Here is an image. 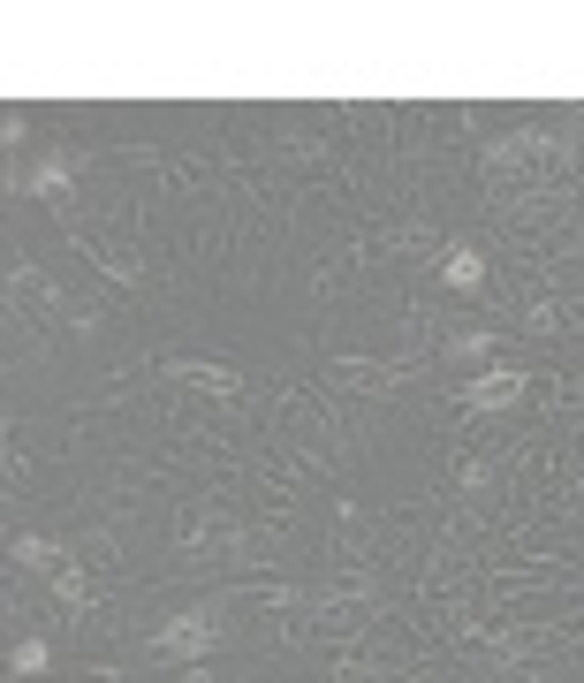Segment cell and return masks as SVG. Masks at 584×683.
<instances>
[{
    "mask_svg": "<svg viewBox=\"0 0 584 683\" xmlns=\"http://www.w3.org/2000/svg\"><path fill=\"white\" fill-rule=\"evenodd\" d=\"M167 380L206 387V395H244V373H236V365H212V357H167Z\"/></svg>",
    "mask_w": 584,
    "mask_h": 683,
    "instance_id": "3",
    "label": "cell"
},
{
    "mask_svg": "<svg viewBox=\"0 0 584 683\" xmlns=\"http://www.w3.org/2000/svg\"><path fill=\"white\" fill-rule=\"evenodd\" d=\"M175 683H212V669H182V676H175Z\"/></svg>",
    "mask_w": 584,
    "mask_h": 683,
    "instance_id": "7",
    "label": "cell"
},
{
    "mask_svg": "<svg viewBox=\"0 0 584 683\" xmlns=\"http://www.w3.org/2000/svg\"><path fill=\"white\" fill-rule=\"evenodd\" d=\"M8 555L23 562V570H31V577H46V570H53V562H61V555H53V540H39V532H16V540H8Z\"/></svg>",
    "mask_w": 584,
    "mask_h": 683,
    "instance_id": "5",
    "label": "cell"
},
{
    "mask_svg": "<svg viewBox=\"0 0 584 683\" xmlns=\"http://www.w3.org/2000/svg\"><path fill=\"white\" fill-rule=\"evenodd\" d=\"M441 289H456V297H478V289H486V258L471 251V244L441 251Z\"/></svg>",
    "mask_w": 584,
    "mask_h": 683,
    "instance_id": "4",
    "label": "cell"
},
{
    "mask_svg": "<svg viewBox=\"0 0 584 683\" xmlns=\"http://www.w3.org/2000/svg\"><path fill=\"white\" fill-rule=\"evenodd\" d=\"M8 669H16V676H39V669H46V645H39V639L8 645Z\"/></svg>",
    "mask_w": 584,
    "mask_h": 683,
    "instance_id": "6",
    "label": "cell"
},
{
    "mask_svg": "<svg viewBox=\"0 0 584 683\" xmlns=\"http://www.w3.org/2000/svg\"><path fill=\"white\" fill-rule=\"evenodd\" d=\"M524 373H516V365H486V373H478V380H463L456 387V403L463 410H508V403H524Z\"/></svg>",
    "mask_w": 584,
    "mask_h": 683,
    "instance_id": "2",
    "label": "cell"
},
{
    "mask_svg": "<svg viewBox=\"0 0 584 683\" xmlns=\"http://www.w3.org/2000/svg\"><path fill=\"white\" fill-rule=\"evenodd\" d=\"M228 645V623L212 615V607H182V615H167L160 631L145 639V653H160V661H182V669H206V653Z\"/></svg>",
    "mask_w": 584,
    "mask_h": 683,
    "instance_id": "1",
    "label": "cell"
}]
</instances>
